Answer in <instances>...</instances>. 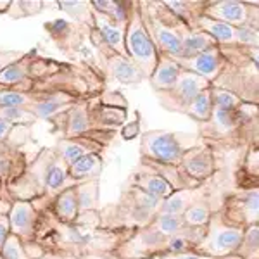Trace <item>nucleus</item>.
<instances>
[{"label": "nucleus", "mask_w": 259, "mask_h": 259, "mask_svg": "<svg viewBox=\"0 0 259 259\" xmlns=\"http://www.w3.org/2000/svg\"><path fill=\"white\" fill-rule=\"evenodd\" d=\"M133 232L135 230L100 227L99 209L81 212L69 225L57 221L45 209L40 212L35 242L26 247V252L31 259L41 254L66 259H114V254Z\"/></svg>", "instance_id": "nucleus-1"}, {"label": "nucleus", "mask_w": 259, "mask_h": 259, "mask_svg": "<svg viewBox=\"0 0 259 259\" xmlns=\"http://www.w3.org/2000/svg\"><path fill=\"white\" fill-rule=\"evenodd\" d=\"M126 97L118 90L104 89L78 100L69 109L50 118L47 123L59 139H76L118 133V130L126 123Z\"/></svg>", "instance_id": "nucleus-2"}, {"label": "nucleus", "mask_w": 259, "mask_h": 259, "mask_svg": "<svg viewBox=\"0 0 259 259\" xmlns=\"http://www.w3.org/2000/svg\"><path fill=\"white\" fill-rule=\"evenodd\" d=\"M74 183L76 182L69 178L66 162L57 157L52 147H44L26 162L19 177L6 187V195L11 204L12 200H28L41 212L50 206L56 195Z\"/></svg>", "instance_id": "nucleus-3"}, {"label": "nucleus", "mask_w": 259, "mask_h": 259, "mask_svg": "<svg viewBox=\"0 0 259 259\" xmlns=\"http://www.w3.org/2000/svg\"><path fill=\"white\" fill-rule=\"evenodd\" d=\"M199 137L214 149L257 144V106L244 104L239 111L212 109L211 118L199 124Z\"/></svg>", "instance_id": "nucleus-4"}, {"label": "nucleus", "mask_w": 259, "mask_h": 259, "mask_svg": "<svg viewBox=\"0 0 259 259\" xmlns=\"http://www.w3.org/2000/svg\"><path fill=\"white\" fill-rule=\"evenodd\" d=\"M220 47V45H218ZM227 64L220 76L212 81L218 87L239 97L244 104L257 106L259 104V73H257V54L259 47H220Z\"/></svg>", "instance_id": "nucleus-5"}, {"label": "nucleus", "mask_w": 259, "mask_h": 259, "mask_svg": "<svg viewBox=\"0 0 259 259\" xmlns=\"http://www.w3.org/2000/svg\"><path fill=\"white\" fill-rule=\"evenodd\" d=\"M162 200L137 189L133 185H126L121 190V195L116 202L106 204L99 207L100 227L116 230L128 228L137 230L156 218Z\"/></svg>", "instance_id": "nucleus-6"}, {"label": "nucleus", "mask_w": 259, "mask_h": 259, "mask_svg": "<svg viewBox=\"0 0 259 259\" xmlns=\"http://www.w3.org/2000/svg\"><path fill=\"white\" fill-rule=\"evenodd\" d=\"M140 18L147 30L157 54L175 57L182 41L190 35V30L175 12L162 4V0H137Z\"/></svg>", "instance_id": "nucleus-7"}, {"label": "nucleus", "mask_w": 259, "mask_h": 259, "mask_svg": "<svg viewBox=\"0 0 259 259\" xmlns=\"http://www.w3.org/2000/svg\"><path fill=\"white\" fill-rule=\"evenodd\" d=\"M185 227L182 216L156 214L149 225L137 228L114 254V259H150L157 249Z\"/></svg>", "instance_id": "nucleus-8"}, {"label": "nucleus", "mask_w": 259, "mask_h": 259, "mask_svg": "<svg viewBox=\"0 0 259 259\" xmlns=\"http://www.w3.org/2000/svg\"><path fill=\"white\" fill-rule=\"evenodd\" d=\"M187 152L177 133L166 130H150L140 135V164L177 168Z\"/></svg>", "instance_id": "nucleus-9"}, {"label": "nucleus", "mask_w": 259, "mask_h": 259, "mask_svg": "<svg viewBox=\"0 0 259 259\" xmlns=\"http://www.w3.org/2000/svg\"><path fill=\"white\" fill-rule=\"evenodd\" d=\"M124 50H126V56L133 61V64L144 73L145 80H149V76L157 66V50L144 26L137 0H133L132 14H130V21L124 30Z\"/></svg>", "instance_id": "nucleus-10"}, {"label": "nucleus", "mask_w": 259, "mask_h": 259, "mask_svg": "<svg viewBox=\"0 0 259 259\" xmlns=\"http://www.w3.org/2000/svg\"><path fill=\"white\" fill-rule=\"evenodd\" d=\"M89 41L94 45L97 54V64L104 71L107 78H114L116 81L123 85H137L145 81L144 73L133 64V61L128 56H121L114 49L100 36V33L95 30L94 24L89 26Z\"/></svg>", "instance_id": "nucleus-11"}, {"label": "nucleus", "mask_w": 259, "mask_h": 259, "mask_svg": "<svg viewBox=\"0 0 259 259\" xmlns=\"http://www.w3.org/2000/svg\"><path fill=\"white\" fill-rule=\"evenodd\" d=\"M218 214L230 227L247 228L259 225V187L235 189L223 194Z\"/></svg>", "instance_id": "nucleus-12"}, {"label": "nucleus", "mask_w": 259, "mask_h": 259, "mask_svg": "<svg viewBox=\"0 0 259 259\" xmlns=\"http://www.w3.org/2000/svg\"><path fill=\"white\" fill-rule=\"evenodd\" d=\"M244 230L245 228L230 227V225L223 223L218 211H214L209 218V223L206 225V233H204L202 240L195 247V254L211 259L233 254L240 245Z\"/></svg>", "instance_id": "nucleus-13"}, {"label": "nucleus", "mask_w": 259, "mask_h": 259, "mask_svg": "<svg viewBox=\"0 0 259 259\" xmlns=\"http://www.w3.org/2000/svg\"><path fill=\"white\" fill-rule=\"evenodd\" d=\"M204 18L230 24L235 28H257L259 30V4L242 0H206L202 11Z\"/></svg>", "instance_id": "nucleus-14"}, {"label": "nucleus", "mask_w": 259, "mask_h": 259, "mask_svg": "<svg viewBox=\"0 0 259 259\" xmlns=\"http://www.w3.org/2000/svg\"><path fill=\"white\" fill-rule=\"evenodd\" d=\"M209 87L211 83L206 78L182 69L177 83L166 92H156V97L159 100L162 109L183 114L187 107L190 106L192 100L197 97L200 92L209 89Z\"/></svg>", "instance_id": "nucleus-15"}, {"label": "nucleus", "mask_w": 259, "mask_h": 259, "mask_svg": "<svg viewBox=\"0 0 259 259\" xmlns=\"http://www.w3.org/2000/svg\"><path fill=\"white\" fill-rule=\"evenodd\" d=\"M197 30L206 31L214 38L220 47H233V45H244V47H259V30L257 28H235L230 24L212 21L209 18L200 16L197 19Z\"/></svg>", "instance_id": "nucleus-16"}, {"label": "nucleus", "mask_w": 259, "mask_h": 259, "mask_svg": "<svg viewBox=\"0 0 259 259\" xmlns=\"http://www.w3.org/2000/svg\"><path fill=\"white\" fill-rule=\"evenodd\" d=\"M116 133L107 135H95V137H76V139H59L54 145V152L57 157L66 162V166H71L81 157L89 154H102L114 140Z\"/></svg>", "instance_id": "nucleus-17"}, {"label": "nucleus", "mask_w": 259, "mask_h": 259, "mask_svg": "<svg viewBox=\"0 0 259 259\" xmlns=\"http://www.w3.org/2000/svg\"><path fill=\"white\" fill-rule=\"evenodd\" d=\"M89 26L90 24H78L68 19H54L44 24L50 40L68 56L83 52V45L89 40Z\"/></svg>", "instance_id": "nucleus-18"}, {"label": "nucleus", "mask_w": 259, "mask_h": 259, "mask_svg": "<svg viewBox=\"0 0 259 259\" xmlns=\"http://www.w3.org/2000/svg\"><path fill=\"white\" fill-rule=\"evenodd\" d=\"M7 218H9L12 235H16L23 242L24 249L30 247L36 237V225H38L40 212L28 200H12L9 211H7Z\"/></svg>", "instance_id": "nucleus-19"}, {"label": "nucleus", "mask_w": 259, "mask_h": 259, "mask_svg": "<svg viewBox=\"0 0 259 259\" xmlns=\"http://www.w3.org/2000/svg\"><path fill=\"white\" fill-rule=\"evenodd\" d=\"M221 175V171L216 175L214 178L209 180L207 183L200 187H195V189H185V190H175L169 197L162 199L159 211L157 214H171V216H182L183 212L189 209L190 206H194L195 202H199L200 199L207 197V195L212 194V190L218 189L216 187V182H218V177Z\"/></svg>", "instance_id": "nucleus-20"}, {"label": "nucleus", "mask_w": 259, "mask_h": 259, "mask_svg": "<svg viewBox=\"0 0 259 259\" xmlns=\"http://www.w3.org/2000/svg\"><path fill=\"white\" fill-rule=\"evenodd\" d=\"M175 61L178 62V66L182 69L190 71V73H195V74H199V76L206 78L211 85H212V81L220 76V73L223 71L225 64H227V59H225L220 47H214V49L207 50V52L199 54V56H195V57H190V59H175Z\"/></svg>", "instance_id": "nucleus-21"}, {"label": "nucleus", "mask_w": 259, "mask_h": 259, "mask_svg": "<svg viewBox=\"0 0 259 259\" xmlns=\"http://www.w3.org/2000/svg\"><path fill=\"white\" fill-rule=\"evenodd\" d=\"M26 156L21 152L19 147L11 144H0V187H2V199L0 202H7L11 206V202L7 200L6 195V187L19 177L21 171L26 166Z\"/></svg>", "instance_id": "nucleus-22"}, {"label": "nucleus", "mask_w": 259, "mask_h": 259, "mask_svg": "<svg viewBox=\"0 0 259 259\" xmlns=\"http://www.w3.org/2000/svg\"><path fill=\"white\" fill-rule=\"evenodd\" d=\"M76 183L68 187L61 192L59 195L52 199L50 206L47 207V211H50V214L54 216L57 221L61 223H73L76 221V218L80 216V209H78V199H76Z\"/></svg>", "instance_id": "nucleus-23"}, {"label": "nucleus", "mask_w": 259, "mask_h": 259, "mask_svg": "<svg viewBox=\"0 0 259 259\" xmlns=\"http://www.w3.org/2000/svg\"><path fill=\"white\" fill-rule=\"evenodd\" d=\"M180 71L182 68L178 66V62L169 56L164 54H157V66L154 69V73L149 76V83L152 87L154 94L156 92H166L177 83Z\"/></svg>", "instance_id": "nucleus-24"}, {"label": "nucleus", "mask_w": 259, "mask_h": 259, "mask_svg": "<svg viewBox=\"0 0 259 259\" xmlns=\"http://www.w3.org/2000/svg\"><path fill=\"white\" fill-rule=\"evenodd\" d=\"M128 185L137 187V189L147 192V194L154 195V197H157L161 200L169 197V195L175 192L173 187H171L161 175L154 173V171H150V169H145V168H144V171L133 173L128 180Z\"/></svg>", "instance_id": "nucleus-25"}, {"label": "nucleus", "mask_w": 259, "mask_h": 259, "mask_svg": "<svg viewBox=\"0 0 259 259\" xmlns=\"http://www.w3.org/2000/svg\"><path fill=\"white\" fill-rule=\"evenodd\" d=\"M92 24H94V28L100 33V36H102L116 52H119L121 56H126L123 28L118 26L114 21H111L107 16L100 14V12H97L95 9H92Z\"/></svg>", "instance_id": "nucleus-26"}, {"label": "nucleus", "mask_w": 259, "mask_h": 259, "mask_svg": "<svg viewBox=\"0 0 259 259\" xmlns=\"http://www.w3.org/2000/svg\"><path fill=\"white\" fill-rule=\"evenodd\" d=\"M104 169V157L102 154H89L76 162L68 166L69 178L73 182H89V180H99Z\"/></svg>", "instance_id": "nucleus-27"}, {"label": "nucleus", "mask_w": 259, "mask_h": 259, "mask_svg": "<svg viewBox=\"0 0 259 259\" xmlns=\"http://www.w3.org/2000/svg\"><path fill=\"white\" fill-rule=\"evenodd\" d=\"M90 4H92V9L107 16L118 26L126 30L130 14H132L133 0H90Z\"/></svg>", "instance_id": "nucleus-28"}, {"label": "nucleus", "mask_w": 259, "mask_h": 259, "mask_svg": "<svg viewBox=\"0 0 259 259\" xmlns=\"http://www.w3.org/2000/svg\"><path fill=\"white\" fill-rule=\"evenodd\" d=\"M162 4L175 12L190 30H197V19L202 16L206 0H162Z\"/></svg>", "instance_id": "nucleus-29"}, {"label": "nucleus", "mask_w": 259, "mask_h": 259, "mask_svg": "<svg viewBox=\"0 0 259 259\" xmlns=\"http://www.w3.org/2000/svg\"><path fill=\"white\" fill-rule=\"evenodd\" d=\"M214 47H218V44H216L211 35H207V33L202 30H194L182 41L175 59H190V57H195V56H199V54L207 52V50H211Z\"/></svg>", "instance_id": "nucleus-30"}, {"label": "nucleus", "mask_w": 259, "mask_h": 259, "mask_svg": "<svg viewBox=\"0 0 259 259\" xmlns=\"http://www.w3.org/2000/svg\"><path fill=\"white\" fill-rule=\"evenodd\" d=\"M212 200H214V194L207 195V197L200 199L199 202H195L194 206H190L182 214L183 223L189 225V227H206L209 223L212 212L220 209V206H214Z\"/></svg>", "instance_id": "nucleus-31"}, {"label": "nucleus", "mask_w": 259, "mask_h": 259, "mask_svg": "<svg viewBox=\"0 0 259 259\" xmlns=\"http://www.w3.org/2000/svg\"><path fill=\"white\" fill-rule=\"evenodd\" d=\"M76 199H78V209L81 212L87 211H97L99 206V190H100V180H89V182L76 183Z\"/></svg>", "instance_id": "nucleus-32"}, {"label": "nucleus", "mask_w": 259, "mask_h": 259, "mask_svg": "<svg viewBox=\"0 0 259 259\" xmlns=\"http://www.w3.org/2000/svg\"><path fill=\"white\" fill-rule=\"evenodd\" d=\"M57 6V9L68 12L78 24H92V4L90 0H54L49 2Z\"/></svg>", "instance_id": "nucleus-33"}, {"label": "nucleus", "mask_w": 259, "mask_h": 259, "mask_svg": "<svg viewBox=\"0 0 259 259\" xmlns=\"http://www.w3.org/2000/svg\"><path fill=\"white\" fill-rule=\"evenodd\" d=\"M212 100H211V87L207 90L200 92V94L190 102V106L187 107L183 114L189 116L190 119L197 121L199 124L206 123L212 114Z\"/></svg>", "instance_id": "nucleus-34"}, {"label": "nucleus", "mask_w": 259, "mask_h": 259, "mask_svg": "<svg viewBox=\"0 0 259 259\" xmlns=\"http://www.w3.org/2000/svg\"><path fill=\"white\" fill-rule=\"evenodd\" d=\"M233 254L242 259H259V225H250L244 230L240 245Z\"/></svg>", "instance_id": "nucleus-35"}, {"label": "nucleus", "mask_w": 259, "mask_h": 259, "mask_svg": "<svg viewBox=\"0 0 259 259\" xmlns=\"http://www.w3.org/2000/svg\"><path fill=\"white\" fill-rule=\"evenodd\" d=\"M45 9L44 0H11V6L6 14L12 19H23L40 14Z\"/></svg>", "instance_id": "nucleus-36"}, {"label": "nucleus", "mask_w": 259, "mask_h": 259, "mask_svg": "<svg viewBox=\"0 0 259 259\" xmlns=\"http://www.w3.org/2000/svg\"><path fill=\"white\" fill-rule=\"evenodd\" d=\"M211 100H212V107L221 111H239L244 106V102L239 97H235L230 92L212 85H211Z\"/></svg>", "instance_id": "nucleus-37"}, {"label": "nucleus", "mask_w": 259, "mask_h": 259, "mask_svg": "<svg viewBox=\"0 0 259 259\" xmlns=\"http://www.w3.org/2000/svg\"><path fill=\"white\" fill-rule=\"evenodd\" d=\"M0 119L16 124V126H31L36 121L30 111L21 109V107H0Z\"/></svg>", "instance_id": "nucleus-38"}, {"label": "nucleus", "mask_w": 259, "mask_h": 259, "mask_svg": "<svg viewBox=\"0 0 259 259\" xmlns=\"http://www.w3.org/2000/svg\"><path fill=\"white\" fill-rule=\"evenodd\" d=\"M0 256H2V259H31L28 256L23 242H21L16 235H12V233H9L7 240L4 242V247L0 250Z\"/></svg>", "instance_id": "nucleus-39"}, {"label": "nucleus", "mask_w": 259, "mask_h": 259, "mask_svg": "<svg viewBox=\"0 0 259 259\" xmlns=\"http://www.w3.org/2000/svg\"><path fill=\"white\" fill-rule=\"evenodd\" d=\"M23 54L24 52L21 50H0V73L9 68L11 64H14L16 61H19Z\"/></svg>", "instance_id": "nucleus-40"}, {"label": "nucleus", "mask_w": 259, "mask_h": 259, "mask_svg": "<svg viewBox=\"0 0 259 259\" xmlns=\"http://www.w3.org/2000/svg\"><path fill=\"white\" fill-rule=\"evenodd\" d=\"M21 128L23 126H16V124L0 119V144H11L12 135H14L16 132H19Z\"/></svg>", "instance_id": "nucleus-41"}, {"label": "nucleus", "mask_w": 259, "mask_h": 259, "mask_svg": "<svg viewBox=\"0 0 259 259\" xmlns=\"http://www.w3.org/2000/svg\"><path fill=\"white\" fill-rule=\"evenodd\" d=\"M11 233V227H9V218H7V214H4V212H0V250L4 247V242L7 240V237H9Z\"/></svg>", "instance_id": "nucleus-42"}, {"label": "nucleus", "mask_w": 259, "mask_h": 259, "mask_svg": "<svg viewBox=\"0 0 259 259\" xmlns=\"http://www.w3.org/2000/svg\"><path fill=\"white\" fill-rule=\"evenodd\" d=\"M11 6V0H0V14H6Z\"/></svg>", "instance_id": "nucleus-43"}, {"label": "nucleus", "mask_w": 259, "mask_h": 259, "mask_svg": "<svg viewBox=\"0 0 259 259\" xmlns=\"http://www.w3.org/2000/svg\"><path fill=\"white\" fill-rule=\"evenodd\" d=\"M35 259H66V257H57V256H50V254H41V256Z\"/></svg>", "instance_id": "nucleus-44"}, {"label": "nucleus", "mask_w": 259, "mask_h": 259, "mask_svg": "<svg viewBox=\"0 0 259 259\" xmlns=\"http://www.w3.org/2000/svg\"><path fill=\"white\" fill-rule=\"evenodd\" d=\"M214 259H242V257L237 256V254H228V256H221V257H214Z\"/></svg>", "instance_id": "nucleus-45"}, {"label": "nucleus", "mask_w": 259, "mask_h": 259, "mask_svg": "<svg viewBox=\"0 0 259 259\" xmlns=\"http://www.w3.org/2000/svg\"><path fill=\"white\" fill-rule=\"evenodd\" d=\"M0 259H2V256H0Z\"/></svg>", "instance_id": "nucleus-46"}, {"label": "nucleus", "mask_w": 259, "mask_h": 259, "mask_svg": "<svg viewBox=\"0 0 259 259\" xmlns=\"http://www.w3.org/2000/svg\"><path fill=\"white\" fill-rule=\"evenodd\" d=\"M0 89H2V87H0Z\"/></svg>", "instance_id": "nucleus-47"}]
</instances>
